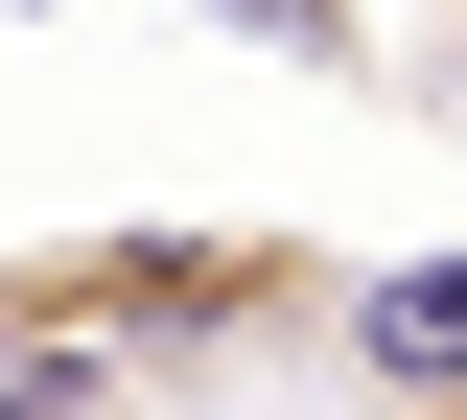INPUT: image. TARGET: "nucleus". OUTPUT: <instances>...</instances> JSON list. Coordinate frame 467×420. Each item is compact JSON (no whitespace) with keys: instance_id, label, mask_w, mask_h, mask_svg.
Instances as JSON below:
<instances>
[{"instance_id":"4","label":"nucleus","mask_w":467,"mask_h":420,"mask_svg":"<svg viewBox=\"0 0 467 420\" xmlns=\"http://www.w3.org/2000/svg\"><path fill=\"white\" fill-rule=\"evenodd\" d=\"M374 420H467V351H444V374H398V397H374Z\"/></svg>"},{"instance_id":"1","label":"nucleus","mask_w":467,"mask_h":420,"mask_svg":"<svg viewBox=\"0 0 467 420\" xmlns=\"http://www.w3.org/2000/svg\"><path fill=\"white\" fill-rule=\"evenodd\" d=\"M350 281L374 257L304 234V210H70V234H0V327L24 351H94L140 420L327 397L350 374Z\"/></svg>"},{"instance_id":"3","label":"nucleus","mask_w":467,"mask_h":420,"mask_svg":"<svg viewBox=\"0 0 467 420\" xmlns=\"http://www.w3.org/2000/svg\"><path fill=\"white\" fill-rule=\"evenodd\" d=\"M398 47H420V94H444V140H467V0H398Z\"/></svg>"},{"instance_id":"2","label":"nucleus","mask_w":467,"mask_h":420,"mask_svg":"<svg viewBox=\"0 0 467 420\" xmlns=\"http://www.w3.org/2000/svg\"><path fill=\"white\" fill-rule=\"evenodd\" d=\"M0 420H140V397H117L94 351H24V327H0Z\"/></svg>"},{"instance_id":"5","label":"nucleus","mask_w":467,"mask_h":420,"mask_svg":"<svg viewBox=\"0 0 467 420\" xmlns=\"http://www.w3.org/2000/svg\"><path fill=\"white\" fill-rule=\"evenodd\" d=\"M0 24H24V0H0Z\"/></svg>"}]
</instances>
